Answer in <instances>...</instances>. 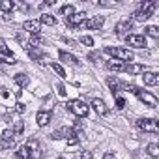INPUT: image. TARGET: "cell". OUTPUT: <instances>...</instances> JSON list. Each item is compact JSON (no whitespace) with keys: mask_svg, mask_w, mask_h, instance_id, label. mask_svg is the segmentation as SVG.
Wrapping results in <instances>:
<instances>
[{"mask_svg":"<svg viewBox=\"0 0 159 159\" xmlns=\"http://www.w3.org/2000/svg\"><path fill=\"white\" fill-rule=\"evenodd\" d=\"M155 2L153 0H150V2H146V4H142L140 6V10H137L135 13H133V19L135 21H139V23H144V21H148V17L152 15V11L155 10Z\"/></svg>","mask_w":159,"mask_h":159,"instance_id":"7a4b0ae2","label":"cell"},{"mask_svg":"<svg viewBox=\"0 0 159 159\" xmlns=\"http://www.w3.org/2000/svg\"><path fill=\"white\" fill-rule=\"evenodd\" d=\"M92 109L99 114V116H105L109 111H107V105L101 101V99H92Z\"/></svg>","mask_w":159,"mask_h":159,"instance_id":"e0dca14e","label":"cell"},{"mask_svg":"<svg viewBox=\"0 0 159 159\" xmlns=\"http://www.w3.org/2000/svg\"><path fill=\"white\" fill-rule=\"evenodd\" d=\"M51 67H52V71H54L58 77H62V79L66 77V71H64V67H62L60 64H54V62H52V64H51Z\"/></svg>","mask_w":159,"mask_h":159,"instance_id":"f1b7e54d","label":"cell"},{"mask_svg":"<svg viewBox=\"0 0 159 159\" xmlns=\"http://www.w3.org/2000/svg\"><path fill=\"white\" fill-rule=\"evenodd\" d=\"M83 159H92V152H83Z\"/></svg>","mask_w":159,"mask_h":159,"instance_id":"74e56055","label":"cell"},{"mask_svg":"<svg viewBox=\"0 0 159 159\" xmlns=\"http://www.w3.org/2000/svg\"><path fill=\"white\" fill-rule=\"evenodd\" d=\"M60 58H62L64 62H69V64H75V66H79V60H77L73 54L66 52V51H60Z\"/></svg>","mask_w":159,"mask_h":159,"instance_id":"603a6c76","label":"cell"},{"mask_svg":"<svg viewBox=\"0 0 159 159\" xmlns=\"http://www.w3.org/2000/svg\"><path fill=\"white\" fill-rule=\"evenodd\" d=\"M71 135H75V129H73V127L64 125V127H60V129L52 131V133H51V139H52V140H60V139H69Z\"/></svg>","mask_w":159,"mask_h":159,"instance_id":"9c48e42d","label":"cell"},{"mask_svg":"<svg viewBox=\"0 0 159 159\" xmlns=\"http://www.w3.org/2000/svg\"><path fill=\"white\" fill-rule=\"evenodd\" d=\"M146 153H148L150 157H159V146H157L155 142H150V144L146 146Z\"/></svg>","mask_w":159,"mask_h":159,"instance_id":"7402d4cb","label":"cell"},{"mask_svg":"<svg viewBox=\"0 0 159 159\" xmlns=\"http://www.w3.org/2000/svg\"><path fill=\"white\" fill-rule=\"evenodd\" d=\"M0 62H6V64H17V58H15V56H2V54H0Z\"/></svg>","mask_w":159,"mask_h":159,"instance_id":"1f68e13d","label":"cell"},{"mask_svg":"<svg viewBox=\"0 0 159 159\" xmlns=\"http://www.w3.org/2000/svg\"><path fill=\"white\" fill-rule=\"evenodd\" d=\"M17 157H19V159H32V152H30V148H28L26 144H23V146L17 150Z\"/></svg>","mask_w":159,"mask_h":159,"instance_id":"ffe728a7","label":"cell"},{"mask_svg":"<svg viewBox=\"0 0 159 159\" xmlns=\"http://www.w3.org/2000/svg\"><path fill=\"white\" fill-rule=\"evenodd\" d=\"M0 142H2V150L13 148V144H15V135H13V131H11V129L2 131V135H0Z\"/></svg>","mask_w":159,"mask_h":159,"instance_id":"ba28073f","label":"cell"},{"mask_svg":"<svg viewBox=\"0 0 159 159\" xmlns=\"http://www.w3.org/2000/svg\"><path fill=\"white\" fill-rule=\"evenodd\" d=\"M39 23H41V25H47V26H54V25H56V17L51 15V13H43L41 19H39Z\"/></svg>","mask_w":159,"mask_h":159,"instance_id":"44dd1931","label":"cell"},{"mask_svg":"<svg viewBox=\"0 0 159 159\" xmlns=\"http://www.w3.org/2000/svg\"><path fill=\"white\" fill-rule=\"evenodd\" d=\"M58 159H64V157H58Z\"/></svg>","mask_w":159,"mask_h":159,"instance_id":"f35d334b","label":"cell"},{"mask_svg":"<svg viewBox=\"0 0 159 159\" xmlns=\"http://www.w3.org/2000/svg\"><path fill=\"white\" fill-rule=\"evenodd\" d=\"M51 118H52V112H51V111H39V112L36 114V122H38L39 127L47 125V124L51 122Z\"/></svg>","mask_w":159,"mask_h":159,"instance_id":"5bb4252c","label":"cell"},{"mask_svg":"<svg viewBox=\"0 0 159 159\" xmlns=\"http://www.w3.org/2000/svg\"><path fill=\"white\" fill-rule=\"evenodd\" d=\"M116 107L122 111V109H125V99L124 98H120V96H116Z\"/></svg>","mask_w":159,"mask_h":159,"instance_id":"d6a6232c","label":"cell"},{"mask_svg":"<svg viewBox=\"0 0 159 159\" xmlns=\"http://www.w3.org/2000/svg\"><path fill=\"white\" fill-rule=\"evenodd\" d=\"M11 131H13V135H21V133L25 131V122H23V120H15Z\"/></svg>","mask_w":159,"mask_h":159,"instance_id":"d4e9b609","label":"cell"},{"mask_svg":"<svg viewBox=\"0 0 159 159\" xmlns=\"http://www.w3.org/2000/svg\"><path fill=\"white\" fill-rule=\"evenodd\" d=\"M13 2L11 0H2V2H0V11H11L13 10Z\"/></svg>","mask_w":159,"mask_h":159,"instance_id":"83f0119b","label":"cell"},{"mask_svg":"<svg viewBox=\"0 0 159 159\" xmlns=\"http://www.w3.org/2000/svg\"><path fill=\"white\" fill-rule=\"evenodd\" d=\"M124 66H125V64H122V62H118V60H116V62H112V60L107 62V67H109L111 71H124Z\"/></svg>","mask_w":159,"mask_h":159,"instance_id":"cb8c5ba5","label":"cell"},{"mask_svg":"<svg viewBox=\"0 0 159 159\" xmlns=\"http://www.w3.org/2000/svg\"><path fill=\"white\" fill-rule=\"evenodd\" d=\"M124 71L129 75H137V73H144V66L142 64H125Z\"/></svg>","mask_w":159,"mask_h":159,"instance_id":"2e32d148","label":"cell"},{"mask_svg":"<svg viewBox=\"0 0 159 159\" xmlns=\"http://www.w3.org/2000/svg\"><path fill=\"white\" fill-rule=\"evenodd\" d=\"M92 62H98V60H101V54L99 52H90V56H88Z\"/></svg>","mask_w":159,"mask_h":159,"instance_id":"836d02e7","label":"cell"},{"mask_svg":"<svg viewBox=\"0 0 159 159\" xmlns=\"http://www.w3.org/2000/svg\"><path fill=\"white\" fill-rule=\"evenodd\" d=\"M131 28H133V23H131L129 19H124V21H120V23L114 26V30H116V36H120V38H127Z\"/></svg>","mask_w":159,"mask_h":159,"instance_id":"52a82bcc","label":"cell"},{"mask_svg":"<svg viewBox=\"0 0 159 159\" xmlns=\"http://www.w3.org/2000/svg\"><path fill=\"white\" fill-rule=\"evenodd\" d=\"M105 52L111 54L112 58H116L118 62H129V64H131V60H133V52H131L129 49H122V47H107Z\"/></svg>","mask_w":159,"mask_h":159,"instance_id":"6da1fadb","label":"cell"},{"mask_svg":"<svg viewBox=\"0 0 159 159\" xmlns=\"http://www.w3.org/2000/svg\"><path fill=\"white\" fill-rule=\"evenodd\" d=\"M144 34L150 36V38H159V28L157 26H146L144 28Z\"/></svg>","mask_w":159,"mask_h":159,"instance_id":"4316f807","label":"cell"},{"mask_svg":"<svg viewBox=\"0 0 159 159\" xmlns=\"http://www.w3.org/2000/svg\"><path fill=\"white\" fill-rule=\"evenodd\" d=\"M79 41H81L83 45H86V47H92V45H94V39H92L90 36H83L81 39H79Z\"/></svg>","mask_w":159,"mask_h":159,"instance_id":"4dcf8cb0","label":"cell"},{"mask_svg":"<svg viewBox=\"0 0 159 159\" xmlns=\"http://www.w3.org/2000/svg\"><path fill=\"white\" fill-rule=\"evenodd\" d=\"M105 23V17L103 15H94L92 19H86L84 21V28H90V30H99Z\"/></svg>","mask_w":159,"mask_h":159,"instance_id":"30bf717a","label":"cell"},{"mask_svg":"<svg viewBox=\"0 0 159 159\" xmlns=\"http://www.w3.org/2000/svg\"><path fill=\"white\" fill-rule=\"evenodd\" d=\"M137 127L142 129V131H148V133H157L159 131V124L153 118H140V120H137Z\"/></svg>","mask_w":159,"mask_h":159,"instance_id":"277c9868","label":"cell"},{"mask_svg":"<svg viewBox=\"0 0 159 159\" xmlns=\"http://www.w3.org/2000/svg\"><path fill=\"white\" fill-rule=\"evenodd\" d=\"M66 107H67V111H71L77 118H84V116L88 114V105H86L84 101H81V99H73V101H69Z\"/></svg>","mask_w":159,"mask_h":159,"instance_id":"3957f363","label":"cell"},{"mask_svg":"<svg viewBox=\"0 0 159 159\" xmlns=\"http://www.w3.org/2000/svg\"><path fill=\"white\" fill-rule=\"evenodd\" d=\"M25 111H26V109H25V105H23V103H17V112H21V114H23Z\"/></svg>","mask_w":159,"mask_h":159,"instance_id":"8d00e7d4","label":"cell"},{"mask_svg":"<svg viewBox=\"0 0 159 159\" xmlns=\"http://www.w3.org/2000/svg\"><path fill=\"white\" fill-rule=\"evenodd\" d=\"M142 81H144V84H148V86H155V84L159 83V77H157V73H153V71H146V73L142 75Z\"/></svg>","mask_w":159,"mask_h":159,"instance_id":"9a60e30c","label":"cell"},{"mask_svg":"<svg viewBox=\"0 0 159 159\" xmlns=\"http://www.w3.org/2000/svg\"><path fill=\"white\" fill-rule=\"evenodd\" d=\"M39 28H41V23L39 21H25V25H23V30H26V32H30L32 36H36V34H39Z\"/></svg>","mask_w":159,"mask_h":159,"instance_id":"4fadbf2b","label":"cell"},{"mask_svg":"<svg viewBox=\"0 0 159 159\" xmlns=\"http://www.w3.org/2000/svg\"><path fill=\"white\" fill-rule=\"evenodd\" d=\"M73 13H75V8H73L71 4H66V6H62V8H60V15L69 17V15H73Z\"/></svg>","mask_w":159,"mask_h":159,"instance_id":"484cf974","label":"cell"},{"mask_svg":"<svg viewBox=\"0 0 159 159\" xmlns=\"http://www.w3.org/2000/svg\"><path fill=\"white\" fill-rule=\"evenodd\" d=\"M103 159H116V155H114L112 152H107V153L103 155Z\"/></svg>","mask_w":159,"mask_h":159,"instance_id":"d590c367","label":"cell"},{"mask_svg":"<svg viewBox=\"0 0 159 159\" xmlns=\"http://www.w3.org/2000/svg\"><path fill=\"white\" fill-rule=\"evenodd\" d=\"M125 41H127V45L137 47V49H142V47L146 45V38L140 36V34H129V36L125 38Z\"/></svg>","mask_w":159,"mask_h":159,"instance_id":"8fae6325","label":"cell"},{"mask_svg":"<svg viewBox=\"0 0 159 159\" xmlns=\"http://www.w3.org/2000/svg\"><path fill=\"white\" fill-rule=\"evenodd\" d=\"M107 84H109V88L112 90V94H118V92L125 86L118 77H107Z\"/></svg>","mask_w":159,"mask_h":159,"instance_id":"7c38bea8","label":"cell"},{"mask_svg":"<svg viewBox=\"0 0 159 159\" xmlns=\"http://www.w3.org/2000/svg\"><path fill=\"white\" fill-rule=\"evenodd\" d=\"M13 81H15V84H17V86L25 88V86L28 84V81H30V79H28V75H26V73H17V75L13 77Z\"/></svg>","mask_w":159,"mask_h":159,"instance_id":"d6986e66","label":"cell"},{"mask_svg":"<svg viewBox=\"0 0 159 159\" xmlns=\"http://www.w3.org/2000/svg\"><path fill=\"white\" fill-rule=\"evenodd\" d=\"M23 47H26V51H28V56H30L34 62H41V58H45V54H43L39 49H32V47H28V45H23Z\"/></svg>","mask_w":159,"mask_h":159,"instance_id":"ac0fdd59","label":"cell"},{"mask_svg":"<svg viewBox=\"0 0 159 159\" xmlns=\"http://www.w3.org/2000/svg\"><path fill=\"white\" fill-rule=\"evenodd\" d=\"M84 11H81V13H73V15H69V17H66V25L69 26V28H84Z\"/></svg>","mask_w":159,"mask_h":159,"instance_id":"5b68a950","label":"cell"},{"mask_svg":"<svg viewBox=\"0 0 159 159\" xmlns=\"http://www.w3.org/2000/svg\"><path fill=\"white\" fill-rule=\"evenodd\" d=\"M0 52H2V56H13V52L8 49V45L4 43V39H0Z\"/></svg>","mask_w":159,"mask_h":159,"instance_id":"f546056e","label":"cell"},{"mask_svg":"<svg viewBox=\"0 0 159 159\" xmlns=\"http://www.w3.org/2000/svg\"><path fill=\"white\" fill-rule=\"evenodd\" d=\"M135 96H137V98H139V99H140V101H142L144 105H148L150 109L157 107V98H155L153 94H150V92H146V90H140V88H139Z\"/></svg>","mask_w":159,"mask_h":159,"instance_id":"8992f818","label":"cell"},{"mask_svg":"<svg viewBox=\"0 0 159 159\" xmlns=\"http://www.w3.org/2000/svg\"><path fill=\"white\" fill-rule=\"evenodd\" d=\"M56 90H58V94H60V96H66V86H64V84H58V86H56Z\"/></svg>","mask_w":159,"mask_h":159,"instance_id":"e575fe53","label":"cell"}]
</instances>
